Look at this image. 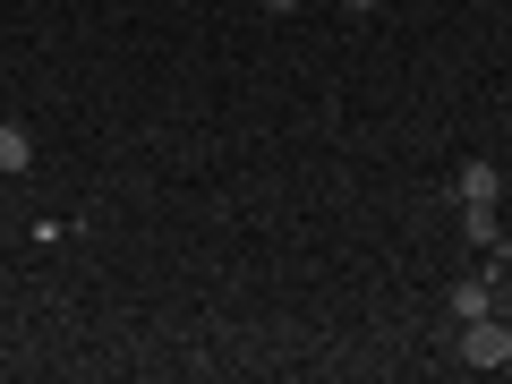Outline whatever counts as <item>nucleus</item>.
I'll list each match as a JSON object with an SVG mask.
<instances>
[{"label": "nucleus", "instance_id": "f257e3e1", "mask_svg": "<svg viewBox=\"0 0 512 384\" xmlns=\"http://www.w3.org/2000/svg\"><path fill=\"white\" fill-rule=\"evenodd\" d=\"M461 367H478V376L512 367V316H470L461 325Z\"/></svg>", "mask_w": 512, "mask_h": 384}, {"label": "nucleus", "instance_id": "f03ea898", "mask_svg": "<svg viewBox=\"0 0 512 384\" xmlns=\"http://www.w3.org/2000/svg\"><path fill=\"white\" fill-rule=\"evenodd\" d=\"M495 197H504V171H495V163H461L453 205H495Z\"/></svg>", "mask_w": 512, "mask_h": 384}, {"label": "nucleus", "instance_id": "7ed1b4c3", "mask_svg": "<svg viewBox=\"0 0 512 384\" xmlns=\"http://www.w3.org/2000/svg\"><path fill=\"white\" fill-rule=\"evenodd\" d=\"M461 231H470L487 256H512V239H504V222H495V205H461Z\"/></svg>", "mask_w": 512, "mask_h": 384}, {"label": "nucleus", "instance_id": "20e7f679", "mask_svg": "<svg viewBox=\"0 0 512 384\" xmlns=\"http://www.w3.org/2000/svg\"><path fill=\"white\" fill-rule=\"evenodd\" d=\"M470 316H495V274L453 282V325H470Z\"/></svg>", "mask_w": 512, "mask_h": 384}, {"label": "nucleus", "instance_id": "39448f33", "mask_svg": "<svg viewBox=\"0 0 512 384\" xmlns=\"http://www.w3.org/2000/svg\"><path fill=\"white\" fill-rule=\"evenodd\" d=\"M26 163H35V137L18 120H0V171H26Z\"/></svg>", "mask_w": 512, "mask_h": 384}, {"label": "nucleus", "instance_id": "423d86ee", "mask_svg": "<svg viewBox=\"0 0 512 384\" xmlns=\"http://www.w3.org/2000/svg\"><path fill=\"white\" fill-rule=\"evenodd\" d=\"M256 9H265V18H299V0H256Z\"/></svg>", "mask_w": 512, "mask_h": 384}, {"label": "nucleus", "instance_id": "0eeeda50", "mask_svg": "<svg viewBox=\"0 0 512 384\" xmlns=\"http://www.w3.org/2000/svg\"><path fill=\"white\" fill-rule=\"evenodd\" d=\"M342 9H350V18H376V0H342Z\"/></svg>", "mask_w": 512, "mask_h": 384}]
</instances>
